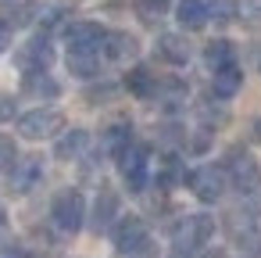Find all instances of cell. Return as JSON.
I'll return each mask as SVG.
<instances>
[{
  "mask_svg": "<svg viewBox=\"0 0 261 258\" xmlns=\"http://www.w3.org/2000/svg\"><path fill=\"white\" fill-rule=\"evenodd\" d=\"M158 58L175 65V68H182V65H190L193 47H190V40L182 33H165V36H158Z\"/></svg>",
  "mask_w": 261,
  "mask_h": 258,
  "instance_id": "13",
  "label": "cell"
},
{
  "mask_svg": "<svg viewBox=\"0 0 261 258\" xmlns=\"http://www.w3.org/2000/svg\"><path fill=\"white\" fill-rule=\"evenodd\" d=\"M86 147H90V133H86V129H72V133H65V136L58 140L54 154H58L61 161H75V158L86 154Z\"/></svg>",
  "mask_w": 261,
  "mask_h": 258,
  "instance_id": "21",
  "label": "cell"
},
{
  "mask_svg": "<svg viewBox=\"0 0 261 258\" xmlns=\"http://www.w3.org/2000/svg\"><path fill=\"white\" fill-rule=\"evenodd\" d=\"M22 90H25L29 97H36V101H54V97L61 93V83H58L50 72H25Z\"/></svg>",
  "mask_w": 261,
  "mask_h": 258,
  "instance_id": "18",
  "label": "cell"
},
{
  "mask_svg": "<svg viewBox=\"0 0 261 258\" xmlns=\"http://www.w3.org/2000/svg\"><path fill=\"white\" fill-rule=\"evenodd\" d=\"M11 47V26H4V22H0V54H4Z\"/></svg>",
  "mask_w": 261,
  "mask_h": 258,
  "instance_id": "29",
  "label": "cell"
},
{
  "mask_svg": "<svg viewBox=\"0 0 261 258\" xmlns=\"http://www.w3.org/2000/svg\"><path fill=\"white\" fill-rule=\"evenodd\" d=\"M240 86H243V68L240 65H225V68L211 72V97L229 101V97L240 93Z\"/></svg>",
  "mask_w": 261,
  "mask_h": 258,
  "instance_id": "15",
  "label": "cell"
},
{
  "mask_svg": "<svg viewBox=\"0 0 261 258\" xmlns=\"http://www.w3.org/2000/svg\"><path fill=\"white\" fill-rule=\"evenodd\" d=\"M104 36H108V29L100 22H72V26H65L68 47H100Z\"/></svg>",
  "mask_w": 261,
  "mask_h": 258,
  "instance_id": "14",
  "label": "cell"
},
{
  "mask_svg": "<svg viewBox=\"0 0 261 258\" xmlns=\"http://www.w3.org/2000/svg\"><path fill=\"white\" fill-rule=\"evenodd\" d=\"M18 119V104L11 93H0V122H15Z\"/></svg>",
  "mask_w": 261,
  "mask_h": 258,
  "instance_id": "28",
  "label": "cell"
},
{
  "mask_svg": "<svg viewBox=\"0 0 261 258\" xmlns=\"http://www.w3.org/2000/svg\"><path fill=\"white\" fill-rule=\"evenodd\" d=\"M15 122H18V133L25 140H47V136H54L65 126V115L58 108H33V111L18 115Z\"/></svg>",
  "mask_w": 261,
  "mask_h": 258,
  "instance_id": "9",
  "label": "cell"
},
{
  "mask_svg": "<svg viewBox=\"0 0 261 258\" xmlns=\"http://www.w3.org/2000/svg\"><path fill=\"white\" fill-rule=\"evenodd\" d=\"M204 65H207L211 72H218V68H225V65H236V47H232L229 40H211V43H204Z\"/></svg>",
  "mask_w": 261,
  "mask_h": 258,
  "instance_id": "22",
  "label": "cell"
},
{
  "mask_svg": "<svg viewBox=\"0 0 261 258\" xmlns=\"http://www.w3.org/2000/svg\"><path fill=\"white\" fill-rule=\"evenodd\" d=\"M15 158H18V154H15V140L0 133V169H11Z\"/></svg>",
  "mask_w": 261,
  "mask_h": 258,
  "instance_id": "27",
  "label": "cell"
},
{
  "mask_svg": "<svg viewBox=\"0 0 261 258\" xmlns=\"http://www.w3.org/2000/svg\"><path fill=\"white\" fill-rule=\"evenodd\" d=\"M175 22L182 29H200L207 22V0H179L175 4Z\"/></svg>",
  "mask_w": 261,
  "mask_h": 258,
  "instance_id": "20",
  "label": "cell"
},
{
  "mask_svg": "<svg viewBox=\"0 0 261 258\" xmlns=\"http://www.w3.org/2000/svg\"><path fill=\"white\" fill-rule=\"evenodd\" d=\"M115 161H118V172H122V179L133 194L147 190V183H150V147L129 140L125 147L115 151Z\"/></svg>",
  "mask_w": 261,
  "mask_h": 258,
  "instance_id": "2",
  "label": "cell"
},
{
  "mask_svg": "<svg viewBox=\"0 0 261 258\" xmlns=\"http://www.w3.org/2000/svg\"><path fill=\"white\" fill-rule=\"evenodd\" d=\"M65 65L75 79H93L104 68V54H100V47H68Z\"/></svg>",
  "mask_w": 261,
  "mask_h": 258,
  "instance_id": "10",
  "label": "cell"
},
{
  "mask_svg": "<svg viewBox=\"0 0 261 258\" xmlns=\"http://www.w3.org/2000/svg\"><path fill=\"white\" fill-rule=\"evenodd\" d=\"M4 229H8V212L0 208V233H4Z\"/></svg>",
  "mask_w": 261,
  "mask_h": 258,
  "instance_id": "31",
  "label": "cell"
},
{
  "mask_svg": "<svg viewBox=\"0 0 261 258\" xmlns=\"http://www.w3.org/2000/svg\"><path fill=\"white\" fill-rule=\"evenodd\" d=\"M182 161L168 151V154H161V161H158V172H154V179H158V186L161 190H172V186H179L182 183Z\"/></svg>",
  "mask_w": 261,
  "mask_h": 258,
  "instance_id": "23",
  "label": "cell"
},
{
  "mask_svg": "<svg viewBox=\"0 0 261 258\" xmlns=\"http://www.w3.org/2000/svg\"><path fill=\"white\" fill-rule=\"evenodd\" d=\"M254 133H257V140H261V119H257V122H254Z\"/></svg>",
  "mask_w": 261,
  "mask_h": 258,
  "instance_id": "32",
  "label": "cell"
},
{
  "mask_svg": "<svg viewBox=\"0 0 261 258\" xmlns=\"http://www.w3.org/2000/svg\"><path fill=\"white\" fill-rule=\"evenodd\" d=\"M61 4H79V0H61Z\"/></svg>",
  "mask_w": 261,
  "mask_h": 258,
  "instance_id": "33",
  "label": "cell"
},
{
  "mask_svg": "<svg viewBox=\"0 0 261 258\" xmlns=\"http://www.w3.org/2000/svg\"><path fill=\"white\" fill-rule=\"evenodd\" d=\"M115 219H118V194H115V190H100L97 201H93V219H90V226H93L97 233H104V229H111Z\"/></svg>",
  "mask_w": 261,
  "mask_h": 258,
  "instance_id": "16",
  "label": "cell"
},
{
  "mask_svg": "<svg viewBox=\"0 0 261 258\" xmlns=\"http://www.w3.org/2000/svg\"><path fill=\"white\" fill-rule=\"evenodd\" d=\"M229 237L240 251L247 254H261V215L257 208H240L229 215Z\"/></svg>",
  "mask_w": 261,
  "mask_h": 258,
  "instance_id": "6",
  "label": "cell"
},
{
  "mask_svg": "<svg viewBox=\"0 0 261 258\" xmlns=\"http://www.w3.org/2000/svg\"><path fill=\"white\" fill-rule=\"evenodd\" d=\"M133 140V126H129V119H118V122H111L104 133H100V147L108 151V154H115L118 147H125Z\"/></svg>",
  "mask_w": 261,
  "mask_h": 258,
  "instance_id": "24",
  "label": "cell"
},
{
  "mask_svg": "<svg viewBox=\"0 0 261 258\" xmlns=\"http://www.w3.org/2000/svg\"><path fill=\"white\" fill-rule=\"evenodd\" d=\"M172 11V0H136V18L143 26H158Z\"/></svg>",
  "mask_w": 261,
  "mask_h": 258,
  "instance_id": "25",
  "label": "cell"
},
{
  "mask_svg": "<svg viewBox=\"0 0 261 258\" xmlns=\"http://www.w3.org/2000/svg\"><path fill=\"white\" fill-rule=\"evenodd\" d=\"M158 76L147 68V65H136V68H129V76H125V90L133 93V97H140V101H150L154 93H158Z\"/></svg>",
  "mask_w": 261,
  "mask_h": 258,
  "instance_id": "17",
  "label": "cell"
},
{
  "mask_svg": "<svg viewBox=\"0 0 261 258\" xmlns=\"http://www.w3.org/2000/svg\"><path fill=\"white\" fill-rule=\"evenodd\" d=\"M182 183L193 190V197L197 201H204V204H215L222 194H225V186H229V179H225V169L222 165H197L193 172H186L182 176Z\"/></svg>",
  "mask_w": 261,
  "mask_h": 258,
  "instance_id": "5",
  "label": "cell"
},
{
  "mask_svg": "<svg viewBox=\"0 0 261 258\" xmlns=\"http://www.w3.org/2000/svg\"><path fill=\"white\" fill-rule=\"evenodd\" d=\"M50 219L61 233H79L83 222H86V197L79 190H58L54 201H50Z\"/></svg>",
  "mask_w": 261,
  "mask_h": 258,
  "instance_id": "4",
  "label": "cell"
},
{
  "mask_svg": "<svg viewBox=\"0 0 261 258\" xmlns=\"http://www.w3.org/2000/svg\"><path fill=\"white\" fill-rule=\"evenodd\" d=\"M40 179H43V161L40 158H15L11 176H8V190L11 194H29Z\"/></svg>",
  "mask_w": 261,
  "mask_h": 258,
  "instance_id": "11",
  "label": "cell"
},
{
  "mask_svg": "<svg viewBox=\"0 0 261 258\" xmlns=\"http://www.w3.org/2000/svg\"><path fill=\"white\" fill-rule=\"evenodd\" d=\"M0 258H33V254L22 251V247H8V251H0Z\"/></svg>",
  "mask_w": 261,
  "mask_h": 258,
  "instance_id": "30",
  "label": "cell"
},
{
  "mask_svg": "<svg viewBox=\"0 0 261 258\" xmlns=\"http://www.w3.org/2000/svg\"><path fill=\"white\" fill-rule=\"evenodd\" d=\"M111 244L118 254H136L150 244V233H147V222L140 215H122L111 222Z\"/></svg>",
  "mask_w": 261,
  "mask_h": 258,
  "instance_id": "7",
  "label": "cell"
},
{
  "mask_svg": "<svg viewBox=\"0 0 261 258\" xmlns=\"http://www.w3.org/2000/svg\"><path fill=\"white\" fill-rule=\"evenodd\" d=\"M50 61H54V43H50L47 33L29 36V40L15 51V65L22 68V76H25V72H47Z\"/></svg>",
  "mask_w": 261,
  "mask_h": 258,
  "instance_id": "8",
  "label": "cell"
},
{
  "mask_svg": "<svg viewBox=\"0 0 261 258\" xmlns=\"http://www.w3.org/2000/svg\"><path fill=\"white\" fill-rule=\"evenodd\" d=\"M40 0H18L15 8H8V11H0V22L4 26H11V29H18V26H33L36 18H40Z\"/></svg>",
  "mask_w": 261,
  "mask_h": 258,
  "instance_id": "19",
  "label": "cell"
},
{
  "mask_svg": "<svg viewBox=\"0 0 261 258\" xmlns=\"http://www.w3.org/2000/svg\"><path fill=\"white\" fill-rule=\"evenodd\" d=\"M215 237V219L197 212V215H182L172 229V240H175V251L182 254H193L200 247H207V240Z\"/></svg>",
  "mask_w": 261,
  "mask_h": 258,
  "instance_id": "3",
  "label": "cell"
},
{
  "mask_svg": "<svg viewBox=\"0 0 261 258\" xmlns=\"http://www.w3.org/2000/svg\"><path fill=\"white\" fill-rule=\"evenodd\" d=\"M225 179L243 194V197H250V201H257L261 197V165H257V158L247 151V147H232L229 154H225Z\"/></svg>",
  "mask_w": 261,
  "mask_h": 258,
  "instance_id": "1",
  "label": "cell"
},
{
  "mask_svg": "<svg viewBox=\"0 0 261 258\" xmlns=\"http://www.w3.org/2000/svg\"><path fill=\"white\" fill-rule=\"evenodd\" d=\"M229 18H236V0H207V22L225 26Z\"/></svg>",
  "mask_w": 261,
  "mask_h": 258,
  "instance_id": "26",
  "label": "cell"
},
{
  "mask_svg": "<svg viewBox=\"0 0 261 258\" xmlns=\"http://www.w3.org/2000/svg\"><path fill=\"white\" fill-rule=\"evenodd\" d=\"M100 54L104 61H115V65H129L140 58V40L129 36V33H108L104 43H100Z\"/></svg>",
  "mask_w": 261,
  "mask_h": 258,
  "instance_id": "12",
  "label": "cell"
}]
</instances>
